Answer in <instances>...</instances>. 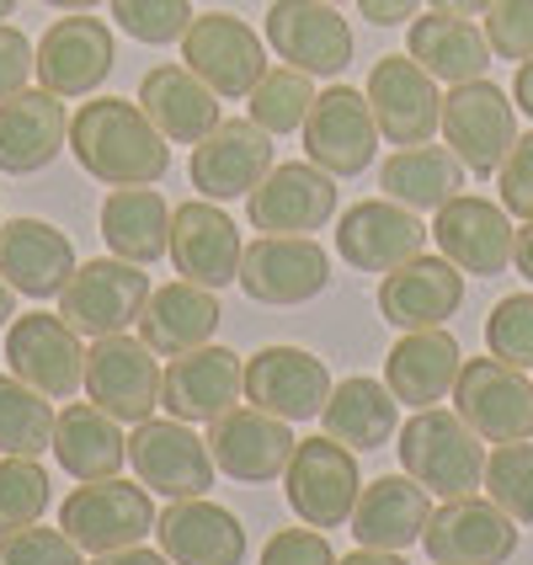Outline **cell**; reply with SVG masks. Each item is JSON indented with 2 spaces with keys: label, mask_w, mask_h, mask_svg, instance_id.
Wrapping results in <instances>:
<instances>
[{
  "label": "cell",
  "mask_w": 533,
  "mask_h": 565,
  "mask_svg": "<svg viewBox=\"0 0 533 565\" xmlns=\"http://www.w3.org/2000/svg\"><path fill=\"white\" fill-rule=\"evenodd\" d=\"M288 427L294 422H283V416H267L256 406H235L209 422V438L203 443L214 454V470H224L241 486H262V480H283L294 448H299V438Z\"/></svg>",
  "instance_id": "ac0fdd59"
},
{
  "label": "cell",
  "mask_w": 533,
  "mask_h": 565,
  "mask_svg": "<svg viewBox=\"0 0 533 565\" xmlns=\"http://www.w3.org/2000/svg\"><path fill=\"white\" fill-rule=\"evenodd\" d=\"M54 502V480L38 459H22V454H6L0 459V534H17V529H32Z\"/></svg>",
  "instance_id": "60d3db41"
},
{
  "label": "cell",
  "mask_w": 533,
  "mask_h": 565,
  "mask_svg": "<svg viewBox=\"0 0 533 565\" xmlns=\"http://www.w3.org/2000/svg\"><path fill=\"white\" fill-rule=\"evenodd\" d=\"M427 246V224L422 214H411L390 198H369V203H352L337 224V256L358 273H395L401 262L422 256Z\"/></svg>",
  "instance_id": "d4e9b609"
},
{
  "label": "cell",
  "mask_w": 533,
  "mask_h": 565,
  "mask_svg": "<svg viewBox=\"0 0 533 565\" xmlns=\"http://www.w3.org/2000/svg\"><path fill=\"white\" fill-rule=\"evenodd\" d=\"M454 411L486 443L533 438V379L502 358H470L454 384Z\"/></svg>",
  "instance_id": "4fadbf2b"
},
{
  "label": "cell",
  "mask_w": 533,
  "mask_h": 565,
  "mask_svg": "<svg viewBox=\"0 0 533 565\" xmlns=\"http://www.w3.org/2000/svg\"><path fill=\"white\" fill-rule=\"evenodd\" d=\"M443 145L465 160L470 177H497L507 150L518 145V113L502 86H491L486 75L465 81L443 96Z\"/></svg>",
  "instance_id": "8992f818"
},
{
  "label": "cell",
  "mask_w": 533,
  "mask_h": 565,
  "mask_svg": "<svg viewBox=\"0 0 533 565\" xmlns=\"http://www.w3.org/2000/svg\"><path fill=\"white\" fill-rule=\"evenodd\" d=\"M0 565H86V550L64 529H17L0 534Z\"/></svg>",
  "instance_id": "f6af8a7d"
},
{
  "label": "cell",
  "mask_w": 533,
  "mask_h": 565,
  "mask_svg": "<svg viewBox=\"0 0 533 565\" xmlns=\"http://www.w3.org/2000/svg\"><path fill=\"white\" fill-rule=\"evenodd\" d=\"M220 294L214 288H203V282H160L150 288V299H145V315H139V342L160 352V358H182L192 347H209L214 342V331H220Z\"/></svg>",
  "instance_id": "f1b7e54d"
},
{
  "label": "cell",
  "mask_w": 533,
  "mask_h": 565,
  "mask_svg": "<svg viewBox=\"0 0 533 565\" xmlns=\"http://www.w3.org/2000/svg\"><path fill=\"white\" fill-rule=\"evenodd\" d=\"M337 565H406V561H401V550H369V544H358V550L342 555Z\"/></svg>",
  "instance_id": "f5cc1de1"
},
{
  "label": "cell",
  "mask_w": 533,
  "mask_h": 565,
  "mask_svg": "<svg viewBox=\"0 0 533 565\" xmlns=\"http://www.w3.org/2000/svg\"><path fill=\"white\" fill-rule=\"evenodd\" d=\"M11 11H17V0H0V22H6V17H11Z\"/></svg>",
  "instance_id": "91938a15"
},
{
  "label": "cell",
  "mask_w": 533,
  "mask_h": 565,
  "mask_svg": "<svg viewBox=\"0 0 533 565\" xmlns=\"http://www.w3.org/2000/svg\"><path fill=\"white\" fill-rule=\"evenodd\" d=\"M60 529L86 555H107V550H128L156 534V497L145 486L128 480H81L60 507Z\"/></svg>",
  "instance_id": "277c9868"
},
{
  "label": "cell",
  "mask_w": 533,
  "mask_h": 565,
  "mask_svg": "<svg viewBox=\"0 0 533 565\" xmlns=\"http://www.w3.org/2000/svg\"><path fill=\"white\" fill-rule=\"evenodd\" d=\"M427 518H433V497L411 475H379L374 486L358 491L347 529L369 550H411L427 534Z\"/></svg>",
  "instance_id": "d6a6232c"
},
{
  "label": "cell",
  "mask_w": 533,
  "mask_h": 565,
  "mask_svg": "<svg viewBox=\"0 0 533 565\" xmlns=\"http://www.w3.org/2000/svg\"><path fill=\"white\" fill-rule=\"evenodd\" d=\"M497 188H502V209L512 220H533V134H518V145L507 150L502 171H497Z\"/></svg>",
  "instance_id": "7dc6e473"
},
{
  "label": "cell",
  "mask_w": 533,
  "mask_h": 565,
  "mask_svg": "<svg viewBox=\"0 0 533 565\" xmlns=\"http://www.w3.org/2000/svg\"><path fill=\"white\" fill-rule=\"evenodd\" d=\"M422 550L433 565H507L518 555V523L491 497H454L433 507Z\"/></svg>",
  "instance_id": "9a60e30c"
},
{
  "label": "cell",
  "mask_w": 533,
  "mask_h": 565,
  "mask_svg": "<svg viewBox=\"0 0 533 565\" xmlns=\"http://www.w3.org/2000/svg\"><path fill=\"white\" fill-rule=\"evenodd\" d=\"M160 358L150 347L139 342V337H96L86 347V401L107 411V416H118L124 427H139V422H150L160 406Z\"/></svg>",
  "instance_id": "9c48e42d"
},
{
  "label": "cell",
  "mask_w": 533,
  "mask_h": 565,
  "mask_svg": "<svg viewBox=\"0 0 533 565\" xmlns=\"http://www.w3.org/2000/svg\"><path fill=\"white\" fill-rule=\"evenodd\" d=\"M401 448V470L438 502L475 497L486 486V438L475 433L459 411H416L406 427L395 433Z\"/></svg>",
  "instance_id": "7a4b0ae2"
},
{
  "label": "cell",
  "mask_w": 533,
  "mask_h": 565,
  "mask_svg": "<svg viewBox=\"0 0 533 565\" xmlns=\"http://www.w3.org/2000/svg\"><path fill=\"white\" fill-rule=\"evenodd\" d=\"M32 81V43L22 28L0 22V102H11L17 92H28Z\"/></svg>",
  "instance_id": "681fc988"
},
{
  "label": "cell",
  "mask_w": 533,
  "mask_h": 565,
  "mask_svg": "<svg viewBox=\"0 0 533 565\" xmlns=\"http://www.w3.org/2000/svg\"><path fill=\"white\" fill-rule=\"evenodd\" d=\"M433 241L438 252L459 267V273H475V278H502L512 267V246H518V230H512V214L491 198H470L459 192L454 203H443L438 220H433Z\"/></svg>",
  "instance_id": "ffe728a7"
},
{
  "label": "cell",
  "mask_w": 533,
  "mask_h": 565,
  "mask_svg": "<svg viewBox=\"0 0 533 565\" xmlns=\"http://www.w3.org/2000/svg\"><path fill=\"white\" fill-rule=\"evenodd\" d=\"M406 54L433 81H448V86H465V81H480L486 64H491V43H486V28H475L470 17H448V11H433V17H416L406 32Z\"/></svg>",
  "instance_id": "d590c367"
},
{
  "label": "cell",
  "mask_w": 533,
  "mask_h": 565,
  "mask_svg": "<svg viewBox=\"0 0 533 565\" xmlns=\"http://www.w3.org/2000/svg\"><path fill=\"white\" fill-rule=\"evenodd\" d=\"M54 459L75 480H113L128 465L124 422L107 416L96 401H70L54 422Z\"/></svg>",
  "instance_id": "836d02e7"
},
{
  "label": "cell",
  "mask_w": 533,
  "mask_h": 565,
  "mask_svg": "<svg viewBox=\"0 0 533 565\" xmlns=\"http://www.w3.org/2000/svg\"><path fill=\"white\" fill-rule=\"evenodd\" d=\"M113 60H118L113 22L86 17V11L60 17L54 28L38 38V49H32V70H38L43 92L54 96H92L113 75Z\"/></svg>",
  "instance_id": "7c38bea8"
},
{
  "label": "cell",
  "mask_w": 533,
  "mask_h": 565,
  "mask_svg": "<svg viewBox=\"0 0 533 565\" xmlns=\"http://www.w3.org/2000/svg\"><path fill=\"white\" fill-rule=\"evenodd\" d=\"M102 241L107 252L150 267L171 252V209L156 188H113L102 203Z\"/></svg>",
  "instance_id": "74e56055"
},
{
  "label": "cell",
  "mask_w": 533,
  "mask_h": 565,
  "mask_svg": "<svg viewBox=\"0 0 533 565\" xmlns=\"http://www.w3.org/2000/svg\"><path fill=\"white\" fill-rule=\"evenodd\" d=\"M70 150L81 171L107 188H156L171 171V145L139 102L124 96H92L70 118Z\"/></svg>",
  "instance_id": "6da1fadb"
},
{
  "label": "cell",
  "mask_w": 533,
  "mask_h": 565,
  "mask_svg": "<svg viewBox=\"0 0 533 565\" xmlns=\"http://www.w3.org/2000/svg\"><path fill=\"white\" fill-rule=\"evenodd\" d=\"M113 6V22L134 38V43H150V49H166V43H182L192 28V0H107Z\"/></svg>",
  "instance_id": "7bdbcfd3"
},
{
  "label": "cell",
  "mask_w": 533,
  "mask_h": 565,
  "mask_svg": "<svg viewBox=\"0 0 533 565\" xmlns=\"http://www.w3.org/2000/svg\"><path fill=\"white\" fill-rule=\"evenodd\" d=\"M11 320H17V288H11L6 278H0V331H6Z\"/></svg>",
  "instance_id": "6f0895ef"
},
{
  "label": "cell",
  "mask_w": 533,
  "mask_h": 565,
  "mask_svg": "<svg viewBox=\"0 0 533 565\" xmlns=\"http://www.w3.org/2000/svg\"><path fill=\"white\" fill-rule=\"evenodd\" d=\"M459 305H465V273L448 256L422 252L379 278V315L401 331L443 326L448 315H459Z\"/></svg>",
  "instance_id": "484cf974"
},
{
  "label": "cell",
  "mask_w": 533,
  "mask_h": 565,
  "mask_svg": "<svg viewBox=\"0 0 533 565\" xmlns=\"http://www.w3.org/2000/svg\"><path fill=\"white\" fill-rule=\"evenodd\" d=\"M128 465L139 475V486L166 502H188V497H209L214 486V454L209 443L192 433V422H139L128 433Z\"/></svg>",
  "instance_id": "52a82bcc"
},
{
  "label": "cell",
  "mask_w": 533,
  "mask_h": 565,
  "mask_svg": "<svg viewBox=\"0 0 533 565\" xmlns=\"http://www.w3.org/2000/svg\"><path fill=\"white\" fill-rule=\"evenodd\" d=\"M43 6H54V11H92L102 0H43Z\"/></svg>",
  "instance_id": "680465c9"
},
{
  "label": "cell",
  "mask_w": 533,
  "mask_h": 565,
  "mask_svg": "<svg viewBox=\"0 0 533 565\" xmlns=\"http://www.w3.org/2000/svg\"><path fill=\"white\" fill-rule=\"evenodd\" d=\"M379 188L411 214H438L465 188V160L448 145H406L379 166Z\"/></svg>",
  "instance_id": "e575fe53"
},
{
  "label": "cell",
  "mask_w": 533,
  "mask_h": 565,
  "mask_svg": "<svg viewBox=\"0 0 533 565\" xmlns=\"http://www.w3.org/2000/svg\"><path fill=\"white\" fill-rule=\"evenodd\" d=\"M459 369H465V352L459 342L443 331V326H427V331H406L401 342L390 347L384 358V384L390 395L411 411H427L454 395L459 384Z\"/></svg>",
  "instance_id": "f546056e"
},
{
  "label": "cell",
  "mask_w": 533,
  "mask_h": 565,
  "mask_svg": "<svg viewBox=\"0 0 533 565\" xmlns=\"http://www.w3.org/2000/svg\"><path fill=\"white\" fill-rule=\"evenodd\" d=\"M156 539L171 565H241L246 561V529L230 507L209 497L171 502L156 518Z\"/></svg>",
  "instance_id": "4316f807"
},
{
  "label": "cell",
  "mask_w": 533,
  "mask_h": 565,
  "mask_svg": "<svg viewBox=\"0 0 533 565\" xmlns=\"http://www.w3.org/2000/svg\"><path fill=\"white\" fill-rule=\"evenodd\" d=\"M416 6L422 0H358V17L374 22V28H401V22L416 17Z\"/></svg>",
  "instance_id": "f907efd6"
},
{
  "label": "cell",
  "mask_w": 533,
  "mask_h": 565,
  "mask_svg": "<svg viewBox=\"0 0 533 565\" xmlns=\"http://www.w3.org/2000/svg\"><path fill=\"white\" fill-rule=\"evenodd\" d=\"M241 288L256 305H310L331 282V256L310 235H256L241 252Z\"/></svg>",
  "instance_id": "8fae6325"
},
{
  "label": "cell",
  "mask_w": 533,
  "mask_h": 565,
  "mask_svg": "<svg viewBox=\"0 0 533 565\" xmlns=\"http://www.w3.org/2000/svg\"><path fill=\"white\" fill-rule=\"evenodd\" d=\"M486 347L512 369H533V294H507L497 310L486 315Z\"/></svg>",
  "instance_id": "ee69618b"
},
{
  "label": "cell",
  "mask_w": 533,
  "mask_h": 565,
  "mask_svg": "<svg viewBox=\"0 0 533 565\" xmlns=\"http://www.w3.org/2000/svg\"><path fill=\"white\" fill-rule=\"evenodd\" d=\"M497 0H433V11H448V17H486Z\"/></svg>",
  "instance_id": "9f6ffc18"
},
{
  "label": "cell",
  "mask_w": 533,
  "mask_h": 565,
  "mask_svg": "<svg viewBox=\"0 0 533 565\" xmlns=\"http://www.w3.org/2000/svg\"><path fill=\"white\" fill-rule=\"evenodd\" d=\"M54 422L60 411L49 406V395H38L17 374H0V454H54Z\"/></svg>",
  "instance_id": "f35d334b"
},
{
  "label": "cell",
  "mask_w": 533,
  "mask_h": 565,
  "mask_svg": "<svg viewBox=\"0 0 533 565\" xmlns=\"http://www.w3.org/2000/svg\"><path fill=\"white\" fill-rule=\"evenodd\" d=\"M337 214V177L320 171L315 160L273 166L246 198V220L262 235H310Z\"/></svg>",
  "instance_id": "e0dca14e"
},
{
  "label": "cell",
  "mask_w": 533,
  "mask_h": 565,
  "mask_svg": "<svg viewBox=\"0 0 533 565\" xmlns=\"http://www.w3.org/2000/svg\"><path fill=\"white\" fill-rule=\"evenodd\" d=\"M60 150H70V113L54 92H17L0 102V171L32 177L54 166Z\"/></svg>",
  "instance_id": "83f0119b"
},
{
  "label": "cell",
  "mask_w": 533,
  "mask_h": 565,
  "mask_svg": "<svg viewBox=\"0 0 533 565\" xmlns=\"http://www.w3.org/2000/svg\"><path fill=\"white\" fill-rule=\"evenodd\" d=\"M6 369L49 401H75L86 384V337L64 315H17L6 326Z\"/></svg>",
  "instance_id": "30bf717a"
},
{
  "label": "cell",
  "mask_w": 533,
  "mask_h": 565,
  "mask_svg": "<svg viewBox=\"0 0 533 565\" xmlns=\"http://www.w3.org/2000/svg\"><path fill=\"white\" fill-rule=\"evenodd\" d=\"M246 401L283 422H310L331 401V369L305 347H262L246 358Z\"/></svg>",
  "instance_id": "7402d4cb"
},
{
  "label": "cell",
  "mask_w": 533,
  "mask_h": 565,
  "mask_svg": "<svg viewBox=\"0 0 533 565\" xmlns=\"http://www.w3.org/2000/svg\"><path fill=\"white\" fill-rule=\"evenodd\" d=\"M262 565H337V555L320 529H283L262 544Z\"/></svg>",
  "instance_id": "c3c4849f"
},
{
  "label": "cell",
  "mask_w": 533,
  "mask_h": 565,
  "mask_svg": "<svg viewBox=\"0 0 533 565\" xmlns=\"http://www.w3.org/2000/svg\"><path fill=\"white\" fill-rule=\"evenodd\" d=\"M315 86L305 70H294V64H278V70H267L262 81H256V92L246 96V107H252V124L267 128V134H294V128H305L315 107Z\"/></svg>",
  "instance_id": "ab89813d"
},
{
  "label": "cell",
  "mask_w": 533,
  "mask_h": 565,
  "mask_svg": "<svg viewBox=\"0 0 533 565\" xmlns=\"http://www.w3.org/2000/svg\"><path fill=\"white\" fill-rule=\"evenodd\" d=\"M192 188L209 203H235L252 198V188L273 171V134L252 118H224L203 145H192Z\"/></svg>",
  "instance_id": "603a6c76"
},
{
  "label": "cell",
  "mask_w": 533,
  "mask_h": 565,
  "mask_svg": "<svg viewBox=\"0 0 533 565\" xmlns=\"http://www.w3.org/2000/svg\"><path fill=\"white\" fill-rule=\"evenodd\" d=\"M320 422H326V438L347 443L352 454H369V448H384L401 433V401L390 395V384L358 374L331 384V401L320 411Z\"/></svg>",
  "instance_id": "8d00e7d4"
},
{
  "label": "cell",
  "mask_w": 533,
  "mask_h": 565,
  "mask_svg": "<svg viewBox=\"0 0 533 565\" xmlns=\"http://www.w3.org/2000/svg\"><path fill=\"white\" fill-rule=\"evenodd\" d=\"M182 64L224 102H246L256 81L267 75V49L235 11H203L192 17L188 38H182Z\"/></svg>",
  "instance_id": "ba28073f"
},
{
  "label": "cell",
  "mask_w": 533,
  "mask_h": 565,
  "mask_svg": "<svg viewBox=\"0 0 533 565\" xmlns=\"http://www.w3.org/2000/svg\"><path fill=\"white\" fill-rule=\"evenodd\" d=\"M0 278L28 299H60L75 278V246L49 220L0 224Z\"/></svg>",
  "instance_id": "4dcf8cb0"
},
{
  "label": "cell",
  "mask_w": 533,
  "mask_h": 565,
  "mask_svg": "<svg viewBox=\"0 0 533 565\" xmlns=\"http://www.w3.org/2000/svg\"><path fill=\"white\" fill-rule=\"evenodd\" d=\"M305 156L331 171L337 182L342 177H363L374 166L379 150V124H374V107L369 96L352 92V86H331V92L315 96L310 118H305Z\"/></svg>",
  "instance_id": "2e32d148"
},
{
  "label": "cell",
  "mask_w": 533,
  "mask_h": 565,
  "mask_svg": "<svg viewBox=\"0 0 533 565\" xmlns=\"http://www.w3.org/2000/svg\"><path fill=\"white\" fill-rule=\"evenodd\" d=\"M86 565H171L166 550H145V544H128V550H107V555H92Z\"/></svg>",
  "instance_id": "816d5d0a"
},
{
  "label": "cell",
  "mask_w": 533,
  "mask_h": 565,
  "mask_svg": "<svg viewBox=\"0 0 533 565\" xmlns=\"http://www.w3.org/2000/svg\"><path fill=\"white\" fill-rule=\"evenodd\" d=\"M326 6H342V0H326Z\"/></svg>",
  "instance_id": "94428289"
},
{
  "label": "cell",
  "mask_w": 533,
  "mask_h": 565,
  "mask_svg": "<svg viewBox=\"0 0 533 565\" xmlns=\"http://www.w3.org/2000/svg\"><path fill=\"white\" fill-rule=\"evenodd\" d=\"M486 497L518 529H533V438L497 443V454H486Z\"/></svg>",
  "instance_id": "b9f144b4"
},
{
  "label": "cell",
  "mask_w": 533,
  "mask_h": 565,
  "mask_svg": "<svg viewBox=\"0 0 533 565\" xmlns=\"http://www.w3.org/2000/svg\"><path fill=\"white\" fill-rule=\"evenodd\" d=\"M241 395H246V363H241V352L214 342L171 358L160 374V406L177 422H214L241 406Z\"/></svg>",
  "instance_id": "d6986e66"
},
{
  "label": "cell",
  "mask_w": 533,
  "mask_h": 565,
  "mask_svg": "<svg viewBox=\"0 0 533 565\" xmlns=\"http://www.w3.org/2000/svg\"><path fill=\"white\" fill-rule=\"evenodd\" d=\"M241 252H246V241L220 203L192 198L182 209H171V252L166 256L188 282H203L220 294L224 282L241 278Z\"/></svg>",
  "instance_id": "cb8c5ba5"
},
{
  "label": "cell",
  "mask_w": 533,
  "mask_h": 565,
  "mask_svg": "<svg viewBox=\"0 0 533 565\" xmlns=\"http://www.w3.org/2000/svg\"><path fill=\"white\" fill-rule=\"evenodd\" d=\"M363 491V470H358V454L337 438H299L288 470H283V497L294 507V518L305 529H342L358 507Z\"/></svg>",
  "instance_id": "3957f363"
},
{
  "label": "cell",
  "mask_w": 533,
  "mask_h": 565,
  "mask_svg": "<svg viewBox=\"0 0 533 565\" xmlns=\"http://www.w3.org/2000/svg\"><path fill=\"white\" fill-rule=\"evenodd\" d=\"M369 107H374L379 139L390 145H433L443 124V92L438 81L411 60V54H384L369 70Z\"/></svg>",
  "instance_id": "5bb4252c"
},
{
  "label": "cell",
  "mask_w": 533,
  "mask_h": 565,
  "mask_svg": "<svg viewBox=\"0 0 533 565\" xmlns=\"http://www.w3.org/2000/svg\"><path fill=\"white\" fill-rule=\"evenodd\" d=\"M134 102H139L145 118L166 134V145H203V139L224 124L220 96L209 92L188 64H156V70H145Z\"/></svg>",
  "instance_id": "1f68e13d"
},
{
  "label": "cell",
  "mask_w": 533,
  "mask_h": 565,
  "mask_svg": "<svg viewBox=\"0 0 533 565\" xmlns=\"http://www.w3.org/2000/svg\"><path fill=\"white\" fill-rule=\"evenodd\" d=\"M512 102H518V107H523V113L533 118V60L518 64V81H512Z\"/></svg>",
  "instance_id": "11a10c76"
},
{
  "label": "cell",
  "mask_w": 533,
  "mask_h": 565,
  "mask_svg": "<svg viewBox=\"0 0 533 565\" xmlns=\"http://www.w3.org/2000/svg\"><path fill=\"white\" fill-rule=\"evenodd\" d=\"M145 299H150V278H145L139 262L96 256V262H81L75 278L64 282L60 315L64 326H75L81 337L96 342V337H118L128 326H139Z\"/></svg>",
  "instance_id": "5b68a950"
},
{
  "label": "cell",
  "mask_w": 533,
  "mask_h": 565,
  "mask_svg": "<svg viewBox=\"0 0 533 565\" xmlns=\"http://www.w3.org/2000/svg\"><path fill=\"white\" fill-rule=\"evenodd\" d=\"M512 267H518V273L533 282V220H523V230H518V246H512Z\"/></svg>",
  "instance_id": "db71d44e"
},
{
  "label": "cell",
  "mask_w": 533,
  "mask_h": 565,
  "mask_svg": "<svg viewBox=\"0 0 533 565\" xmlns=\"http://www.w3.org/2000/svg\"><path fill=\"white\" fill-rule=\"evenodd\" d=\"M486 43L497 60H533V0H497L486 11Z\"/></svg>",
  "instance_id": "bcb514c9"
},
{
  "label": "cell",
  "mask_w": 533,
  "mask_h": 565,
  "mask_svg": "<svg viewBox=\"0 0 533 565\" xmlns=\"http://www.w3.org/2000/svg\"><path fill=\"white\" fill-rule=\"evenodd\" d=\"M267 43L283 64L305 75H342L352 64V28L326 0H273L267 6Z\"/></svg>",
  "instance_id": "44dd1931"
}]
</instances>
